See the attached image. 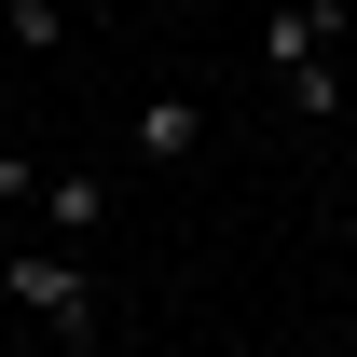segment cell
<instances>
[{
	"mask_svg": "<svg viewBox=\"0 0 357 357\" xmlns=\"http://www.w3.org/2000/svg\"><path fill=\"white\" fill-rule=\"evenodd\" d=\"M124 151H137V165H192V151H206V96H192V83H151L137 124H124Z\"/></svg>",
	"mask_w": 357,
	"mask_h": 357,
	"instance_id": "obj_2",
	"label": "cell"
},
{
	"mask_svg": "<svg viewBox=\"0 0 357 357\" xmlns=\"http://www.w3.org/2000/svg\"><path fill=\"white\" fill-rule=\"evenodd\" d=\"M330 42H344V0H261V69H275V83L316 69Z\"/></svg>",
	"mask_w": 357,
	"mask_h": 357,
	"instance_id": "obj_3",
	"label": "cell"
},
{
	"mask_svg": "<svg viewBox=\"0 0 357 357\" xmlns=\"http://www.w3.org/2000/svg\"><path fill=\"white\" fill-rule=\"evenodd\" d=\"M14 357H83V344H55V330H28V344H14Z\"/></svg>",
	"mask_w": 357,
	"mask_h": 357,
	"instance_id": "obj_8",
	"label": "cell"
},
{
	"mask_svg": "<svg viewBox=\"0 0 357 357\" xmlns=\"http://www.w3.org/2000/svg\"><path fill=\"white\" fill-rule=\"evenodd\" d=\"M96 220H110V178H42V234L55 248H96Z\"/></svg>",
	"mask_w": 357,
	"mask_h": 357,
	"instance_id": "obj_4",
	"label": "cell"
},
{
	"mask_svg": "<svg viewBox=\"0 0 357 357\" xmlns=\"http://www.w3.org/2000/svg\"><path fill=\"white\" fill-rule=\"evenodd\" d=\"M0 303L28 316V330H55V344H83L96 357V275H83V248H14V261H0Z\"/></svg>",
	"mask_w": 357,
	"mask_h": 357,
	"instance_id": "obj_1",
	"label": "cell"
},
{
	"mask_svg": "<svg viewBox=\"0 0 357 357\" xmlns=\"http://www.w3.org/2000/svg\"><path fill=\"white\" fill-rule=\"evenodd\" d=\"M0 28H14V55H55L69 42V0H0Z\"/></svg>",
	"mask_w": 357,
	"mask_h": 357,
	"instance_id": "obj_5",
	"label": "cell"
},
{
	"mask_svg": "<svg viewBox=\"0 0 357 357\" xmlns=\"http://www.w3.org/2000/svg\"><path fill=\"white\" fill-rule=\"evenodd\" d=\"M0 206H42V165L28 151H0Z\"/></svg>",
	"mask_w": 357,
	"mask_h": 357,
	"instance_id": "obj_7",
	"label": "cell"
},
{
	"mask_svg": "<svg viewBox=\"0 0 357 357\" xmlns=\"http://www.w3.org/2000/svg\"><path fill=\"white\" fill-rule=\"evenodd\" d=\"M275 96H289V110H303V124H330V110H344V69H330V55H316V69H289V83H275Z\"/></svg>",
	"mask_w": 357,
	"mask_h": 357,
	"instance_id": "obj_6",
	"label": "cell"
}]
</instances>
